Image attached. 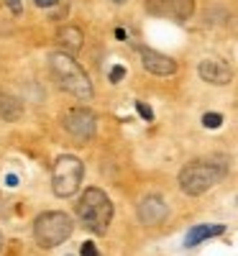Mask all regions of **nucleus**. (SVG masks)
I'll use <instances>...</instances> for the list:
<instances>
[{
    "mask_svg": "<svg viewBox=\"0 0 238 256\" xmlns=\"http://www.w3.org/2000/svg\"><path fill=\"white\" fill-rule=\"evenodd\" d=\"M49 67H51V74H54V80L59 82V87H62L64 93H69L72 98L90 100L95 95L90 77H87V72L74 62V56H69L64 51H54L49 56Z\"/></svg>",
    "mask_w": 238,
    "mask_h": 256,
    "instance_id": "obj_1",
    "label": "nucleus"
},
{
    "mask_svg": "<svg viewBox=\"0 0 238 256\" xmlns=\"http://www.w3.org/2000/svg\"><path fill=\"white\" fill-rule=\"evenodd\" d=\"M226 177V161L223 159H195L182 167L180 172V187L190 198L205 195L213 185H218Z\"/></svg>",
    "mask_w": 238,
    "mask_h": 256,
    "instance_id": "obj_2",
    "label": "nucleus"
},
{
    "mask_svg": "<svg viewBox=\"0 0 238 256\" xmlns=\"http://www.w3.org/2000/svg\"><path fill=\"white\" fill-rule=\"evenodd\" d=\"M77 218L87 231L102 236L113 220V203L100 187H90L82 192V198L77 203Z\"/></svg>",
    "mask_w": 238,
    "mask_h": 256,
    "instance_id": "obj_3",
    "label": "nucleus"
},
{
    "mask_svg": "<svg viewBox=\"0 0 238 256\" xmlns=\"http://www.w3.org/2000/svg\"><path fill=\"white\" fill-rule=\"evenodd\" d=\"M72 231H74V223L62 210H49V213H41L34 220V238L41 249H54L59 244H64L72 236Z\"/></svg>",
    "mask_w": 238,
    "mask_h": 256,
    "instance_id": "obj_4",
    "label": "nucleus"
},
{
    "mask_svg": "<svg viewBox=\"0 0 238 256\" xmlns=\"http://www.w3.org/2000/svg\"><path fill=\"white\" fill-rule=\"evenodd\" d=\"M85 179V164L77 156H59L54 161V177H51V190L56 198H72L80 190Z\"/></svg>",
    "mask_w": 238,
    "mask_h": 256,
    "instance_id": "obj_5",
    "label": "nucleus"
},
{
    "mask_svg": "<svg viewBox=\"0 0 238 256\" xmlns=\"http://www.w3.org/2000/svg\"><path fill=\"white\" fill-rule=\"evenodd\" d=\"M62 126L67 131V136L77 144H87L95 131H97V118L90 108H69L62 118Z\"/></svg>",
    "mask_w": 238,
    "mask_h": 256,
    "instance_id": "obj_6",
    "label": "nucleus"
},
{
    "mask_svg": "<svg viewBox=\"0 0 238 256\" xmlns=\"http://www.w3.org/2000/svg\"><path fill=\"white\" fill-rule=\"evenodd\" d=\"M146 10L151 16H161V18L182 23L195 13V0H148Z\"/></svg>",
    "mask_w": 238,
    "mask_h": 256,
    "instance_id": "obj_7",
    "label": "nucleus"
},
{
    "mask_svg": "<svg viewBox=\"0 0 238 256\" xmlns=\"http://www.w3.org/2000/svg\"><path fill=\"white\" fill-rule=\"evenodd\" d=\"M139 54H141L143 69L148 74H154V77H172V74L177 72V62H174L172 56H167V54L154 51V49H148V47H141Z\"/></svg>",
    "mask_w": 238,
    "mask_h": 256,
    "instance_id": "obj_8",
    "label": "nucleus"
},
{
    "mask_svg": "<svg viewBox=\"0 0 238 256\" xmlns=\"http://www.w3.org/2000/svg\"><path fill=\"white\" fill-rule=\"evenodd\" d=\"M139 220L143 223V225H148V228H154V225H161L167 220V215H169V207H167V203L161 200V198H156V195H148V198H143L141 203H139Z\"/></svg>",
    "mask_w": 238,
    "mask_h": 256,
    "instance_id": "obj_9",
    "label": "nucleus"
},
{
    "mask_svg": "<svg viewBox=\"0 0 238 256\" xmlns=\"http://www.w3.org/2000/svg\"><path fill=\"white\" fill-rule=\"evenodd\" d=\"M197 72H200V77L210 85H228L233 80L231 67L226 62H220V59H202Z\"/></svg>",
    "mask_w": 238,
    "mask_h": 256,
    "instance_id": "obj_10",
    "label": "nucleus"
},
{
    "mask_svg": "<svg viewBox=\"0 0 238 256\" xmlns=\"http://www.w3.org/2000/svg\"><path fill=\"white\" fill-rule=\"evenodd\" d=\"M56 44H59V51H64V54H77L82 51L85 47V34L80 31L77 26H62L56 31Z\"/></svg>",
    "mask_w": 238,
    "mask_h": 256,
    "instance_id": "obj_11",
    "label": "nucleus"
},
{
    "mask_svg": "<svg viewBox=\"0 0 238 256\" xmlns=\"http://www.w3.org/2000/svg\"><path fill=\"white\" fill-rule=\"evenodd\" d=\"M223 231H226V225H195V228L185 236V246L195 249L197 244H202V241H207V238L223 236Z\"/></svg>",
    "mask_w": 238,
    "mask_h": 256,
    "instance_id": "obj_12",
    "label": "nucleus"
},
{
    "mask_svg": "<svg viewBox=\"0 0 238 256\" xmlns=\"http://www.w3.org/2000/svg\"><path fill=\"white\" fill-rule=\"evenodd\" d=\"M23 115V105L18 98H13L8 93H0V118L13 123V120H18Z\"/></svg>",
    "mask_w": 238,
    "mask_h": 256,
    "instance_id": "obj_13",
    "label": "nucleus"
},
{
    "mask_svg": "<svg viewBox=\"0 0 238 256\" xmlns=\"http://www.w3.org/2000/svg\"><path fill=\"white\" fill-rule=\"evenodd\" d=\"M202 126L205 128H220L223 126V115L220 113H205L202 115Z\"/></svg>",
    "mask_w": 238,
    "mask_h": 256,
    "instance_id": "obj_14",
    "label": "nucleus"
},
{
    "mask_svg": "<svg viewBox=\"0 0 238 256\" xmlns=\"http://www.w3.org/2000/svg\"><path fill=\"white\" fill-rule=\"evenodd\" d=\"M136 110H139V115H141L143 120H154V110L148 108L146 102H136Z\"/></svg>",
    "mask_w": 238,
    "mask_h": 256,
    "instance_id": "obj_15",
    "label": "nucleus"
},
{
    "mask_svg": "<svg viewBox=\"0 0 238 256\" xmlns=\"http://www.w3.org/2000/svg\"><path fill=\"white\" fill-rule=\"evenodd\" d=\"M80 254H82V256H100V254H97V246L93 244V241H85Z\"/></svg>",
    "mask_w": 238,
    "mask_h": 256,
    "instance_id": "obj_16",
    "label": "nucleus"
},
{
    "mask_svg": "<svg viewBox=\"0 0 238 256\" xmlns=\"http://www.w3.org/2000/svg\"><path fill=\"white\" fill-rule=\"evenodd\" d=\"M123 77H126V67L118 64V67H113V69H110V82H121Z\"/></svg>",
    "mask_w": 238,
    "mask_h": 256,
    "instance_id": "obj_17",
    "label": "nucleus"
},
{
    "mask_svg": "<svg viewBox=\"0 0 238 256\" xmlns=\"http://www.w3.org/2000/svg\"><path fill=\"white\" fill-rule=\"evenodd\" d=\"M5 5H8L13 13H21V10H23V3H21V0H5Z\"/></svg>",
    "mask_w": 238,
    "mask_h": 256,
    "instance_id": "obj_18",
    "label": "nucleus"
},
{
    "mask_svg": "<svg viewBox=\"0 0 238 256\" xmlns=\"http://www.w3.org/2000/svg\"><path fill=\"white\" fill-rule=\"evenodd\" d=\"M34 3L39 8H51V5H56V0H34Z\"/></svg>",
    "mask_w": 238,
    "mask_h": 256,
    "instance_id": "obj_19",
    "label": "nucleus"
},
{
    "mask_svg": "<svg viewBox=\"0 0 238 256\" xmlns=\"http://www.w3.org/2000/svg\"><path fill=\"white\" fill-rule=\"evenodd\" d=\"M0 246H3V233H0Z\"/></svg>",
    "mask_w": 238,
    "mask_h": 256,
    "instance_id": "obj_20",
    "label": "nucleus"
},
{
    "mask_svg": "<svg viewBox=\"0 0 238 256\" xmlns=\"http://www.w3.org/2000/svg\"><path fill=\"white\" fill-rule=\"evenodd\" d=\"M113 3H123V0H113Z\"/></svg>",
    "mask_w": 238,
    "mask_h": 256,
    "instance_id": "obj_21",
    "label": "nucleus"
}]
</instances>
